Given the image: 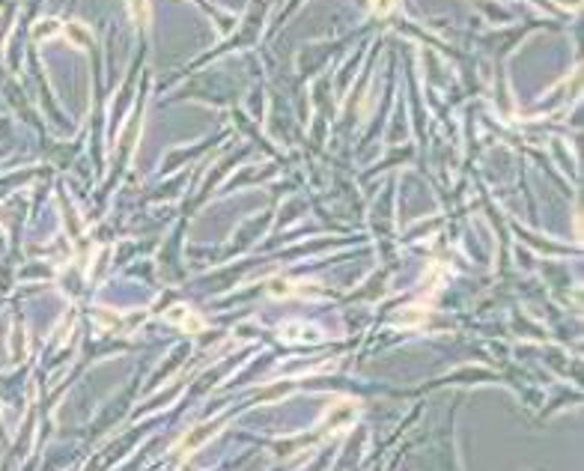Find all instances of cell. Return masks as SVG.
Wrapping results in <instances>:
<instances>
[{
	"label": "cell",
	"instance_id": "6da1fadb",
	"mask_svg": "<svg viewBox=\"0 0 584 471\" xmlns=\"http://www.w3.org/2000/svg\"><path fill=\"white\" fill-rule=\"evenodd\" d=\"M167 322H173V325H182L185 332H203V328H206V322L200 320V316L194 313V310H188V308H182V304H179V308H173V310H167V316H164Z\"/></svg>",
	"mask_w": 584,
	"mask_h": 471
},
{
	"label": "cell",
	"instance_id": "7a4b0ae2",
	"mask_svg": "<svg viewBox=\"0 0 584 471\" xmlns=\"http://www.w3.org/2000/svg\"><path fill=\"white\" fill-rule=\"evenodd\" d=\"M212 432H215V427H212V423H206V427H203V430H197L194 435H191V439H185V447H188V453L194 451V447H197L200 442H206V439H209Z\"/></svg>",
	"mask_w": 584,
	"mask_h": 471
},
{
	"label": "cell",
	"instance_id": "3957f363",
	"mask_svg": "<svg viewBox=\"0 0 584 471\" xmlns=\"http://www.w3.org/2000/svg\"><path fill=\"white\" fill-rule=\"evenodd\" d=\"M369 6H373L376 15H391V9L397 6V0H369Z\"/></svg>",
	"mask_w": 584,
	"mask_h": 471
}]
</instances>
